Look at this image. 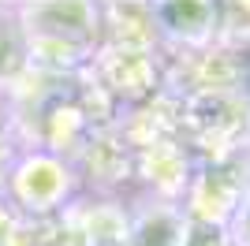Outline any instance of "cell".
I'll list each match as a JSON object with an SVG mask.
<instances>
[{"mask_svg": "<svg viewBox=\"0 0 250 246\" xmlns=\"http://www.w3.org/2000/svg\"><path fill=\"white\" fill-rule=\"evenodd\" d=\"M19 26L34 71H86L101 45L94 4H26L19 8Z\"/></svg>", "mask_w": 250, "mask_h": 246, "instance_id": "cell-1", "label": "cell"}, {"mask_svg": "<svg viewBox=\"0 0 250 246\" xmlns=\"http://www.w3.org/2000/svg\"><path fill=\"white\" fill-rule=\"evenodd\" d=\"M250 127L247 90H206L179 97V142L187 138L206 153L239 149Z\"/></svg>", "mask_w": 250, "mask_h": 246, "instance_id": "cell-2", "label": "cell"}, {"mask_svg": "<svg viewBox=\"0 0 250 246\" xmlns=\"http://www.w3.org/2000/svg\"><path fill=\"white\" fill-rule=\"evenodd\" d=\"M250 186V153L247 149H228V153H209L202 164H194L190 183L179 198L183 213L202 224H228L239 198Z\"/></svg>", "mask_w": 250, "mask_h": 246, "instance_id": "cell-3", "label": "cell"}, {"mask_svg": "<svg viewBox=\"0 0 250 246\" xmlns=\"http://www.w3.org/2000/svg\"><path fill=\"white\" fill-rule=\"evenodd\" d=\"M75 190L71 164L52 153H19L8 172L4 194L11 213L22 220H49L67 209V198Z\"/></svg>", "mask_w": 250, "mask_h": 246, "instance_id": "cell-4", "label": "cell"}, {"mask_svg": "<svg viewBox=\"0 0 250 246\" xmlns=\"http://www.w3.org/2000/svg\"><path fill=\"white\" fill-rule=\"evenodd\" d=\"M86 71L112 104H138L146 97H153V93H161V82H165V63L149 49L97 45Z\"/></svg>", "mask_w": 250, "mask_h": 246, "instance_id": "cell-5", "label": "cell"}, {"mask_svg": "<svg viewBox=\"0 0 250 246\" xmlns=\"http://www.w3.org/2000/svg\"><path fill=\"white\" fill-rule=\"evenodd\" d=\"M194 172V157L187 142H161L135 153V183L142 186V198L179 202Z\"/></svg>", "mask_w": 250, "mask_h": 246, "instance_id": "cell-6", "label": "cell"}, {"mask_svg": "<svg viewBox=\"0 0 250 246\" xmlns=\"http://www.w3.org/2000/svg\"><path fill=\"white\" fill-rule=\"evenodd\" d=\"M153 22H157V34H161V45H172L176 52L209 49V45H217L220 4H198V0L157 4Z\"/></svg>", "mask_w": 250, "mask_h": 246, "instance_id": "cell-7", "label": "cell"}, {"mask_svg": "<svg viewBox=\"0 0 250 246\" xmlns=\"http://www.w3.org/2000/svg\"><path fill=\"white\" fill-rule=\"evenodd\" d=\"M116 134L135 153L161 142H179V97L161 90L146 101L131 104L124 116H116Z\"/></svg>", "mask_w": 250, "mask_h": 246, "instance_id": "cell-8", "label": "cell"}, {"mask_svg": "<svg viewBox=\"0 0 250 246\" xmlns=\"http://www.w3.org/2000/svg\"><path fill=\"white\" fill-rule=\"evenodd\" d=\"M71 164H83V175L104 198H116V186L135 183V149L116 134V123L97 138H90Z\"/></svg>", "mask_w": 250, "mask_h": 246, "instance_id": "cell-9", "label": "cell"}, {"mask_svg": "<svg viewBox=\"0 0 250 246\" xmlns=\"http://www.w3.org/2000/svg\"><path fill=\"white\" fill-rule=\"evenodd\" d=\"M190 216L179 202H161V198H142L135 213L127 216L124 246H183Z\"/></svg>", "mask_w": 250, "mask_h": 246, "instance_id": "cell-10", "label": "cell"}, {"mask_svg": "<svg viewBox=\"0 0 250 246\" xmlns=\"http://www.w3.org/2000/svg\"><path fill=\"white\" fill-rule=\"evenodd\" d=\"M97 38L116 49H161V34L153 22V8L146 4H108L97 8Z\"/></svg>", "mask_w": 250, "mask_h": 246, "instance_id": "cell-11", "label": "cell"}, {"mask_svg": "<svg viewBox=\"0 0 250 246\" xmlns=\"http://www.w3.org/2000/svg\"><path fill=\"white\" fill-rule=\"evenodd\" d=\"M26 38L19 26V8H0V90H8L26 75Z\"/></svg>", "mask_w": 250, "mask_h": 246, "instance_id": "cell-12", "label": "cell"}, {"mask_svg": "<svg viewBox=\"0 0 250 246\" xmlns=\"http://www.w3.org/2000/svg\"><path fill=\"white\" fill-rule=\"evenodd\" d=\"M217 45L235 52H250V0L247 4H220Z\"/></svg>", "mask_w": 250, "mask_h": 246, "instance_id": "cell-13", "label": "cell"}, {"mask_svg": "<svg viewBox=\"0 0 250 246\" xmlns=\"http://www.w3.org/2000/svg\"><path fill=\"white\" fill-rule=\"evenodd\" d=\"M224 235H228V246H250V186H247V194L239 198L235 213L228 216Z\"/></svg>", "mask_w": 250, "mask_h": 246, "instance_id": "cell-14", "label": "cell"}, {"mask_svg": "<svg viewBox=\"0 0 250 246\" xmlns=\"http://www.w3.org/2000/svg\"><path fill=\"white\" fill-rule=\"evenodd\" d=\"M183 246H228V235H224V227H220V224H202V220H190Z\"/></svg>", "mask_w": 250, "mask_h": 246, "instance_id": "cell-15", "label": "cell"}, {"mask_svg": "<svg viewBox=\"0 0 250 246\" xmlns=\"http://www.w3.org/2000/svg\"><path fill=\"white\" fill-rule=\"evenodd\" d=\"M15 142H11V134L8 131H0V194H4V183H8V172H11V164H15Z\"/></svg>", "mask_w": 250, "mask_h": 246, "instance_id": "cell-16", "label": "cell"}, {"mask_svg": "<svg viewBox=\"0 0 250 246\" xmlns=\"http://www.w3.org/2000/svg\"><path fill=\"white\" fill-rule=\"evenodd\" d=\"M243 149L250 153V127H247V138H243Z\"/></svg>", "mask_w": 250, "mask_h": 246, "instance_id": "cell-17", "label": "cell"}, {"mask_svg": "<svg viewBox=\"0 0 250 246\" xmlns=\"http://www.w3.org/2000/svg\"><path fill=\"white\" fill-rule=\"evenodd\" d=\"M86 246H124V243H86Z\"/></svg>", "mask_w": 250, "mask_h": 246, "instance_id": "cell-18", "label": "cell"}]
</instances>
